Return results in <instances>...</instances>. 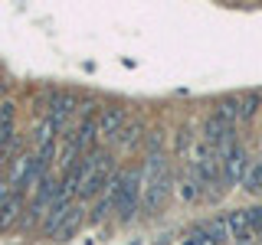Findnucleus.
<instances>
[{
    "instance_id": "f257e3e1",
    "label": "nucleus",
    "mask_w": 262,
    "mask_h": 245,
    "mask_svg": "<svg viewBox=\"0 0 262 245\" xmlns=\"http://www.w3.org/2000/svg\"><path fill=\"white\" fill-rule=\"evenodd\" d=\"M170 193V170H167V160L161 154H147L144 160V170H141V206L144 209H158Z\"/></svg>"
},
{
    "instance_id": "f03ea898",
    "label": "nucleus",
    "mask_w": 262,
    "mask_h": 245,
    "mask_svg": "<svg viewBox=\"0 0 262 245\" xmlns=\"http://www.w3.org/2000/svg\"><path fill=\"white\" fill-rule=\"evenodd\" d=\"M115 177V167H112V157L108 154H98L92 151L89 154V177H85V186H82V200H92V196L102 193V186H108Z\"/></svg>"
},
{
    "instance_id": "7ed1b4c3",
    "label": "nucleus",
    "mask_w": 262,
    "mask_h": 245,
    "mask_svg": "<svg viewBox=\"0 0 262 245\" xmlns=\"http://www.w3.org/2000/svg\"><path fill=\"white\" fill-rule=\"evenodd\" d=\"M216 157H220V170H223V180L226 183H243L246 170H249V157H246V151L236 141H229L223 147H216Z\"/></svg>"
},
{
    "instance_id": "20e7f679",
    "label": "nucleus",
    "mask_w": 262,
    "mask_h": 245,
    "mask_svg": "<svg viewBox=\"0 0 262 245\" xmlns=\"http://www.w3.org/2000/svg\"><path fill=\"white\" fill-rule=\"evenodd\" d=\"M138 206H141V170H125V186H121V200H118V219L131 223Z\"/></svg>"
},
{
    "instance_id": "39448f33",
    "label": "nucleus",
    "mask_w": 262,
    "mask_h": 245,
    "mask_svg": "<svg viewBox=\"0 0 262 245\" xmlns=\"http://www.w3.org/2000/svg\"><path fill=\"white\" fill-rule=\"evenodd\" d=\"M56 190H59V183H53L49 177H43V180H39L36 193H33V203H30L27 226H39V229H43L46 216H49V206H53V200H56Z\"/></svg>"
},
{
    "instance_id": "423d86ee",
    "label": "nucleus",
    "mask_w": 262,
    "mask_h": 245,
    "mask_svg": "<svg viewBox=\"0 0 262 245\" xmlns=\"http://www.w3.org/2000/svg\"><path fill=\"white\" fill-rule=\"evenodd\" d=\"M203 141L216 151V147L236 141V125H233V121H226V118H220V114L213 111L210 118H207V125H203Z\"/></svg>"
},
{
    "instance_id": "0eeeda50",
    "label": "nucleus",
    "mask_w": 262,
    "mask_h": 245,
    "mask_svg": "<svg viewBox=\"0 0 262 245\" xmlns=\"http://www.w3.org/2000/svg\"><path fill=\"white\" fill-rule=\"evenodd\" d=\"M226 226H229V239L236 245H256V229L249 223V209H236L226 216Z\"/></svg>"
},
{
    "instance_id": "6e6552de",
    "label": "nucleus",
    "mask_w": 262,
    "mask_h": 245,
    "mask_svg": "<svg viewBox=\"0 0 262 245\" xmlns=\"http://www.w3.org/2000/svg\"><path fill=\"white\" fill-rule=\"evenodd\" d=\"M82 223H85V209H82V203H72L69 212H66L59 223L53 226V232H49V235H53L56 242H66V239H72V235L82 229Z\"/></svg>"
},
{
    "instance_id": "1a4fd4ad",
    "label": "nucleus",
    "mask_w": 262,
    "mask_h": 245,
    "mask_svg": "<svg viewBox=\"0 0 262 245\" xmlns=\"http://www.w3.org/2000/svg\"><path fill=\"white\" fill-rule=\"evenodd\" d=\"M79 108V98L76 95H69V92H53V98H49V111H46V118L53 121V125H66V118H69L72 111Z\"/></svg>"
},
{
    "instance_id": "9d476101",
    "label": "nucleus",
    "mask_w": 262,
    "mask_h": 245,
    "mask_svg": "<svg viewBox=\"0 0 262 245\" xmlns=\"http://www.w3.org/2000/svg\"><path fill=\"white\" fill-rule=\"evenodd\" d=\"M125 125H128V118H125V111H121V108H105L102 114H98V137L115 141Z\"/></svg>"
},
{
    "instance_id": "9b49d317",
    "label": "nucleus",
    "mask_w": 262,
    "mask_h": 245,
    "mask_svg": "<svg viewBox=\"0 0 262 245\" xmlns=\"http://www.w3.org/2000/svg\"><path fill=\"white\" fill-rule=\"evenodd\" d=\"M20 216H23V193H7V200L0 203V232L4 229H13L16 223H20Z\"/></svg>"
},
{
    "instance_id": "f8f14e48",
    "label": "nucleus",
    "mask_w": 262,
    "mask_h": 245,
    "mask_svg": "<svg viewBox=\"0 0 262 245\" xmlns=\"http://www.w3.org/2000/svg\"><path fill=\"white\" fill-rule=\"evenodd\" d=\"M203 235L213 242V245H226L229 242V226H226V216H216V219H210V223H203Z\"/></svg>"
},
{
    "instance_id": "ddd939ff",
    "label": "nucleus",
    "mask_w": 262,
    "mask_h": 245,
    "mask_svg": "<svg viewBox=\"0 0 262 245\" xmlns=\"http://www.w3.org/2000/svg\"><path fill=\"white\" fill-rule=\"evenodd\" d=\"M259 108H262V95L259 92H246V95L236 98V114H239V121H249Z\"/></svg>"
},
{
    "instance_id": "4468645a",
    "label": "nucleus",
    "mask_w": 262,
    "mask_h": 245,
    "mask_svg": "<svg viewBox=\"0 0 262 245\" xmlns=\"http://www.w3.org/2000/svg\"><path fill=\"white\" fill-rule=\"evenodd\" d=\"M243 190L262 193V160H252L249 163V170H246V177H243Z\"/></svg>"
},
{
    "instance_id": "2eb2a0df",
    "label": "nucleus",
    "mask_w": 262,
    "mask_h": 245,
    "mask_svg": "<svg viewBox=\"0 0 262 245\" xmlns=\"http://www.w3.org/2000/svg\"><path fill=\"white\" fill-rule=\"evenodd\" d=\"M115 141H118L121 147H131V144H138V141H141V125H125V128H121V134L115 137Z\"/></svg>"
},
{
    "instance_id": "dca6fc26",
    "label": "nucleus",
    "mask_w": 262,
    "mask_h": 245,
    "mask_svg": "<svg viewBox=\"0 0 262 245\" xmlns=\"http://www.w3.org/2000/svg\"><path fill=\"white\" fill-rule=\"evenodd\" d=\"M180 245H213V242L207 239V235H203V229H200V226H196V229H193V232H190V235H187V239H184V242H180Z\"/></svg>"
},
{
    "instance_id": "f3484780",
    "label": "nucleus",
    "mask_w": 262,
    "mask_h": 245,
    "mask_svg": "<svg viewBox=\"0 0 262 245\" xmlns=\"http://www.w3.org/2000/svg\"><path fill=\"white\" fill-rule=\"evenodd\" d=\"M249 223H252V229H256V232H262V206L249 209Z\"/></svg>"
},
{
    "instance_id": "a211bd4d",
    "label": "nucleus",
    "mask_w": 262,
    "mask_h": 245,
    "mask_svg": "<svg viewBox=\"0 0 262 245\" xmlns=\"http://www.w3.org/2000/svg\"><path fill=\"white\" fill-rule=\"evenodd\" d=\"M7 193H10V183H7V180H0V203L7 200Z\"/></svg>"
}]
</instances>
